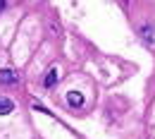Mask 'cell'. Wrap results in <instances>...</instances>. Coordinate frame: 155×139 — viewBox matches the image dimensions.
Returning a JSON list of instances; mask_svg holds the SVG:
<instances>
[{
    "instance_id": "cell-3",
    "label": "cell",
    "mask_w": 155,
    "mask_h": 139,
    "mask_svg": "<svg viewBox=\"0 0 155 139\" xmlns=\"http://www.w3.org/2000/svg\"><path fill=\"white\" fill-rule=\"evenodd\" d=\"M15 110V101L7 99V96H0V115H7Z\"/></svg>"
},
{
    "instance_id": "cell-6",
    "label": "cell",
    "mask_w": 155,
    "mask_h": 139,
    "mask_svg": "<svg viewBox=\"0 0 155 139\" xmlns=\"http://www.w3.org/2000/svg\"><path fill=\"white\" fill-rule=\"evenodd\" d=\"M31 108H34V110H41V113H48V110H45V108H43V106H41L38 101H34V106H31Z\"/></svg>"
},
{
    "instance_id": "cell-4",
    "label": "cell",
    "mask_w": 155,
    "mask_h": 139,
    "mask_svg": "<svg viewBox=\"0 0 155 139\" xmlns=\"http://www.w3.org/2000/svg\"><path fill=\"white\" fill-rule=\"evenodd\" d=\"M58 79H60V75H58V70L53 67V70H50V72L45 75V82H43V84H45V86L50 89V86H55V84H58Z\"/></svg>"
},
{
    "instance_id": "cell-7",
    "label": "cell",
    "mask_w": 155,
    "mask_h": 139,
    "mask_svg": "<svg viewBox=\"0 0 155 139\" xmlns=\"http://www.w3.org/2000/svg\"><path fill=\"white\" fill-rule=\"evenodd\" d=\"M5 7H7V2H2V0H0V12H2Z\"/></svg>"
},
{
    "instance_id": "cell-2",
    "label": "cell",
    "mask_w": 155,
    "mask_h": 139,
    "mask_svg": "<svg viewBox=\"0 0 155 139\" xmlns=\"http://www.w3.org/2000/svg\"><path fill=\"white\" fill-rule=\"evenodd\" d=\"M17 72L12 70H0V84H17Z\"/></svg>"
},
{
    "instance_id": "cell-5",
    "label": "cell",
    "mask_w": 155,
    "mask_h": 139,
    "mask_svg": "<svg viewBox=\"0 0 155 139\" xmlns=\"http://www.w3.org/2000/svg\"><path fill=\"white\" fill-rule=\"evenodd\" d=\"M141 34H143V39L148 41V43H153V41H155V34H153V26H141Z\"/></svg>"
},
{
    "instance_id": "cell-1",
    "label": "cell",
    "mask_w": 155,
    "mask_h": 139,
    "mask_svg": "<svg viewBox=\"0 0 155 139\" xmlns=\"http://www.w3.org/2000/svg\"><path fill=\"white\" fill-rule=\"evenodd\" d=\"M67 103H69L72 108H81V106H84V94H81V91H69V94H67Z\"/></svg>"
}]
</instances>
